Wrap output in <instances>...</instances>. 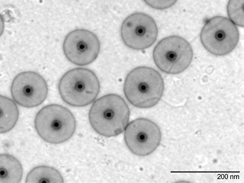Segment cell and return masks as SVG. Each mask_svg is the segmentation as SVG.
I'll return each instance as SVG.
<instances>
[{
  "label": "cell",
  "instance_id": "cell-8",
  "mask_svg": "<svg viewBox=\"0 0 244 183\" xmlns=\"http://www.w3.org/2000/svg\"><path fill=\"white\" fill-rule=\"evenodd\" d=\"M157 29L153 20L144 14L137 13L127 17L121 27V35L125 44L132 49L147 48L154 42Z\"/></svg>",
  "mask_w": 244,
  "mask_h": 183
},
{
  "label": "cell",
  "instance_id": "cell-1",
  "mask_svg": "<svg viewBox=\"0 0 244 183\" xmlns=\"http://www.w3.org/2000/svg\"><path fill=\"white\" fill-rule=\"evenodd\" d=\"M129 111L125 102L114 94L104 96L96 100L89 114L90 123L98 133L106 137L117 135L126 128Z\"/></svg>",
  "mask_w": 244,
  "mask_h": 183
},
{
  "label": "cell",
  "instance_id": "cell-7",
  "mask_svg": "<svg viewBox=\"0 0 244 183\" xmlns=\"http://www.w3.org/2000/svg\"><path fill=\"white\" fill-rule=\"evenodd\" d=\"M124 137L131 151L140 156L149 155L159 145L161 135L159 128L153 122L140 118L131 122L126 128Z\"/></svg>",
  "mask_w": 244,
  "mask_h": 183
},
{
  "label": "cell",
  "instance_id": "cell-6",
  "mask_svg": "<svg viewBox=\"0 0 244 183\" xmlns=\"http://www.w3.org/2000/svg\"><path fill=\"white\" fill-rule=\"evenodd\" d=\"M154 61L163 71L171 74L180 73L190 63L193 51L189 44L183 38L172 36L161 41L153 52Z\"/></svg>",
  "mask_w": 244,
  "mask_h": 183
},
{
  "label": "cell",
  "instance_id": "cell-11",
  "mask_svg": "<svg viewBox=\"0 0 244 183\" xmlns=\"http://www.w3.org/2000/svg\"><path fill=\"white\" fill-rule=\"evenodd\" d=\"M23 170L19 161L10 155H0V183H18L22 178Z\"/></svg>",
  "mask_w": 244,
  "mask_h": 183
},
{
  "label": "cell",
  "instance_id": "cell-9",
  "mask_svg": "<svg viewBox=\"0 0 244 183\" xmlns=\"http://www.w3.org/2000/svg\"><path fill=\"white\" fill-rule=\"evenodd\" d=\"M63 49L67 59L79 66L89 64L99 53L100 45L96 36L89 31L77 29L69 33L64 41Z\"/></svg>",
  "mask_w": 244,
  "mask_h": 183
},
{
  "label": "cell",
  "instance_id": "cell-2",
  "mask_svg": "<svg viewBox=\"0 0 244 183\" xmlns=\"http://www.w3.org/2000/svg\"><path fill=\"white\" fill-rule=\"evenodd\" d=\"M164 84L159 74L146 67L135 68L127 75L124 89L126 97L134 105L147 108L155 105L163 94Z\"/></svg>",
  "mask_w": 244,
  "mask_h": 183
},
{
  "label": "cell",
  "instance_id": "cell-3",
  "mask_svg": "<svg viewBox=\"0 0 244 183\" xmlns=\"http://www.w3.org/2000/svg\"><path fill=\"white\" fill-rule=\"evenodd\" d=\"M100 85L95 74L84 68L72 69L60 80L59 90L63 100L70 105L82 107L88 105L96 98Z\"/></svg>",
  "mask_w": 244,
  "mask_h": 183
},
{
  "label": "cell",
  "instance_id": "cell-5",
  "mask_svg": "<svg viewBox=\"0 0 244 183\" xmlns=\"http://www.w3.org/2000/svg\"><path fill=\"white\" fill-rule=\"evenodd\" d=\"M239 34L236 26L225 17L217 16L209 20L203 28L200 39L205 48L217 56L226 55L236 46Z\"/></svg>",
  "mask_w": 244,
  "mask_h": 183
},
{
  "label": "cell",
  "instance_id": "cell-15",
  "mask_svg": "<svg viewBox=\"0 0 244 183\" xmlns=\"http://www.w3.org/2000/svg\"><path fill=\"white\" fill-rule=\"evenodd\" d=\"M176 1L146 0V3L151 7L158 9L167 8L173 5Z\"/></svg>",
  "mask_w": 244,
  "mask_h": 183
},
{
  "label": "cell",
  "instance_id": "cell-13",
  "mask_svg": "<svg viewBox=\"0 0 244 183\" xmlns=\"http://www.w3.org/2000/svg\"><path fill=\"white\" fill-rule=\"evenodd\" d=\"M26 183H62L63 178L57 170L45 166L36 167L29 173L26 179Z\"/></svg>",
  "mask_w": 244,
  "mask_h": 183
},
{
  "label": "cell",
  "instance_id": "cell-12",
  "mask_svg": "<svg viewBox=\"0 0 244 183\" xmlns=\"http://www.w3.org/2000/svg\"><path fill=\"white\" fill-rule=\"evenodd\" d=\"M0 133L7 132L13 128L17 121L18 111L15 102L10 99L0 96Z\"/></svg>",
  "mask_w": 244,
  "mask_h": 183
},
{
  "label": "cell",
  "instance_id": "cell-4",
  "mask_svg": "<svg viewBox=\"0 0 244 183\" xmlns=\"http://www.w3.org/2000/svg\"><path fill=\"white\" fill-rule=\"evenodd\" d=\"M38 134L46 141L57 144L65 142L73 134L76 123L72 113L66 108L53 104L42 109L35 120Z\"/></svg>",
  "mask_w": 244,
  "mask_h": 183
},
{
  "label": "cell",
  "instance_id": "cell-10",
  "mask_svg": "<svg viewBox=\"0 0 244 183\" xmlns=\"http://www.w3.org/2000/svg\"><path fill=\"white\" fill-rule=\"evenodd\" d=\"M11 92L14 100L27 107L38 106L44 101L48 88L44 78L37 73L31 71L21 73L14 78Z\"/></svg>",
  "mask_w": 244,
  "mask_h": 183
},
{
  "label": "cell",
  "instance_id": "cell-14",
  "mask_svg": "<svg viewBox=\"0 0 244 183\" xmlns=\"http://www.w3.org/2000/svg\"><path fill=\"white\" fill-rule=\"evenodd\" d=\"M244 0H230L227 6V11L231 21L238 25L244 26L243 7Z\"/></svg>",
  "mask_w": 244,
  "mask_h": 183
}]
</instances>
